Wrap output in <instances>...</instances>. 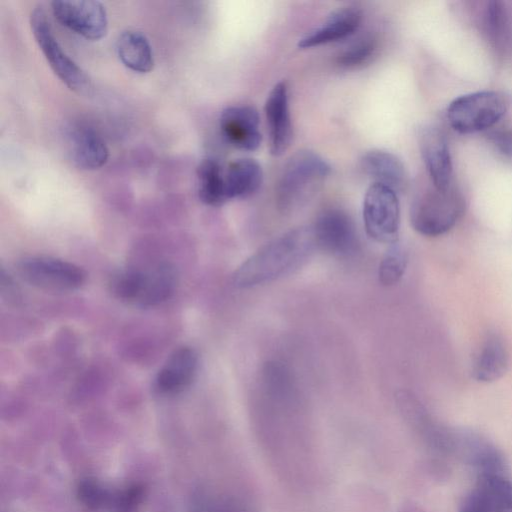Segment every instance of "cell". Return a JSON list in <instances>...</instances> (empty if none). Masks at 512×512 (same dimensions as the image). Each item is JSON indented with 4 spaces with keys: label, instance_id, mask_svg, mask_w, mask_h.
Returning a JSON list of instances; mask_svg holds the SVG:
<instances>
[{
    "label": "cell",
    "instance_id": "1",
    "mask_svg": "<svg viewBox=\"0 0 512 512\" xmlns=\"http://www.w3.org/2000/svg\"><path fill=\"white\" fill-rule=\"evenodd\" d=\"M315 248L312 227L290 230L247 258L234 272L233 284L250 288L273 281L299 266Z\"/></svg>",
    "mask_w": 512,
    "mask_h": 512
},
{
    "label": "cell",
    "instance_id": "2",
    "mask_svg": "<svg viewBox=\"0 0 512 512\" xmlns=\"http://www.w3.org/2000/svg\"><path fill=\"white\" fill-rule=\"evenodd\" d=\"M331 171L317 153L301 150L287 161L276 188V203L284 213L304 205L321 188Z\"/></svg>",
    "mask_w": 512,
    "mask_h": 512
},
{
    "label": "cell",
    "instance_id": "3",
    "mask_svg": "<svg viewBox=\"0 0 512 512\" xmlns=\"http://www.w3.org/2000/svg\"><path fill=\"white\" fill-rule=\"evenodd\" d=\"M464 210V198L454 185L447 189L433 186L413 200L410 222L419 234L437 237L450 231L461 219Z\"/></svg>",
    "mask_w": 512,
    "mask_h": 512
},
{
    "label": "cell",
    "instance_id": "4",
    "mask_svg": "<svg viewBox=\"0 0 512 512\" xmlns=\"http://www.w3.org/2000/svg\"><path fill=\"white\" fill-rule=\"evenodd\" d=\"M506 98L496 91H479L454 99L447 108L451 127L462 134L493 128L505 115Z\"/></svg>",
    "mask_w": 512,
    "mask_h": 512
},
{
    "label": "cell",
    "instance_id": "5",
    "mask_svg": "<svg viewBox=\"0 0 512 512\" xmlns=\"http://www.w3.org/2000/svg\"><path fill=\"white\" fill-rule=\"evenodd\" d=\"M168 264H158L146 270L120 273L113 281L114 293L122 300L140 306H152L167 300L173 293L176 277Z\"/></svg>",
    "mask_w": 512,
    "mask_h": 512
},
{
    "label": "cell",
    "instance_id": "6",
    "mask_svg": "<svg viewBox=\"0 0 512 512\" xmlns=\"http://www.w3.org/2000/svg\"><path fill=\"white\" fill-rule=\"evenodd\" d=\"M30 26L38 46L57 77L70 90L85 92L90 87L88 76L62 49L42 8L31 12Z\"/></svg>",
    "mask_w": 512,
    "mask_h": 512
},
{
    "label": "cell",
    "instance_id": "7",
    "mask_svg": "<svg viewBox=\"0 0 512 512\" xmlns=\"http://www.w3.org/2000/svg\"><path fill=\"white\" fill-rule=\"evenodd\" d=\"M363 221L367 235L373 240L390 245L398 242L400 206L397 193L373 183L364 197Z\"/></svg>",
    "mask_w": 512,
    "mask_h": 512
},
{
    "label": "cell",
    "instance_id": "8",
    "mask_svg": "<svg viewBox=\"0 0 512 512\" xmlns=\"http://www.w3.org/2000/svg\"><path fill=\"white\" fill-rule=\"evenodd\" d=\"M18 272L30 285L54 292L78 289L85 281V273L80 267L51 257L27 258L19 264Z\"/></svg>",
    "mask_w": 512,
    "mask_h": 512
},
{
    "label": "cell",
    "instance_id": "9",
    "mask_svg": "<svg viewBox=\"0 0 512 512\" xmlns=\"http://www.w3.org/2000/svg\"><path fill=\"white\" fill-rule=\"evenodd\" d=\"M52 12L60 24L85 39L99 40L107 33V13L98 1H53Z\"/></svg>",
    "mask_w": 512,
    "mask_h": 512
},
{
    "label": "cell",
    "instance_id": "10",
    "mask_svg": "<svg viewBox=\"0 0 512 512\" xmlns=\"http://www.w3.org/2000/svg\"><path fill=\"white\" fill-rule=\"evenodd\" d=\"M458 512H512V482L505 474H480Z\"/></svg>",
    "mask_w": 512,
    "mask_h": 512
},
{
    "label": "cell",
    "instance_id": "11",
    "mask_svg": "<svg viewBox=\"0 0 512 512\" xmlns=\"http://www.w3.org/2000/svg\"><path fill=\"white\" fill-rule=\"evenodd\" d=\"M311 227L317 248L338 256L354 251L357 234L351 218L344 211L327 209Z\"/></svg>",
    "mask_w": 512,
    "mask_h": 512
},
{
    "label": "cell",
    "instance_id": "12",
    "mask_svg": "<svg viewBox=\"0 0 512 512\" xmlns=\"http://www.w3.org/2000/svg\"><path fill=\"white\" fill-rule=\"evenodd\" d=\"M419 146L433 186L438 189L453 186L452 160L444 132L436 126L422 128L419 133Z\"/></svg>",
    "mask_w": 512,
    "mask_h": 512
},
{
    "label": "cell",
    "instance_id": "13",
    "mask_svg": "<svg viewBox=\"0 0 512 512\" xmlns=\"http://www.w3.org/2000/svg\"><path fill=\"white\" fill-rule=\"evenodd\" d=\"M264 110L269 130L270 152L274 156H280L287 151L293 137L288 89L285 82H279L272 88L266 99Z\"/></svg>",
    "mask_w": 512,
    "mask_h": 512
},
{
    "label": "cell",
    "instance_id": "14",
    "mask_svg": "<svg viewBox=\"0 0 512 512\" xmlns=\"http://www.w3.org/2000/svg\"><path fill=\"white\" fill-rule=\"evenodd\" d=\"M221 132L228 143L244 151L256 150L261 143L259 115L251 106H230L220 116Z\"/></svg>",
    "mask_w": 512,
    "mask_h": 512
},
{
    "label": "cell",
    "instance_id": "15",
    "mask_svg": "<svg viewBox=\"0 0 512 512\" xmlns=\"http://www.w3.org/2000/svg\"><path fill=\"white\" fill-rule=\"evenodd\" d=\"M198 366V357L191 347L175 350L159 370L155 388L161 394H176L186 389L193 381Z\"/></svg>",
    "mask_w": 512,
    "mask_h": 512
},
{
    "label": "cell",
    "instance_id": "16",
    "mask_svg": "<svg viewBox=\"0 0 512 512\" xmlns=\"http://www.w3.org/2000/svg\"><path fill=\"white\" fill-rule=\"evenodd\" d=\"M362 13L354 7L334 11L324 23L301 38L298 47L307 49L335 42L352 35L360 26Z\"/></svg>",
    "mask_w": 512,
    "mask_h": 512
},
{
    "label": "cell",
    "instance_id": "17",
    "mask_svg": "<svg viewBox=\"0 0 512 512\" xmlns=\"http://www.w3.org/2000/svg\"><path fill=\"white\" fill-rule=\"evenodd\" d=\"M361 168L376 184L400 192L408 183V175L401 160L384 150H370L361 158Z\"/></svg>",
    "mask_w": 512,
    "mask_h": 512
},
{
    "label": "cell",
    "instance_id": "18",
    "mask_svg": "<svg viewBox=\"0 0 512 512\" xmlns=\"http://www.w3.org/2000/svg\"><path fill=\"white\" fill-rule=\"evenodd\" d=\"M508 363V351L503 340L498 335H489L474 358L472 376L478 382H494L505 374Z\"/></svg>",
    "mask_w": 512,
    "mask_h": 512
},
{
    "label": "cell",
    "instance_id": "19",
    "mask_svg": "<svg viewBox=\"0 0 512 512\" xmlns=\"http://www.w3.org/2000/svg\"><path fill=\"white\" fill-rule=\"evenodd\" d=\"M70 154L77 167L95 170L106 164L109 150L94 130L78 128L71 135Z\"/></svg>",
    "mask_w": 512,
    "mask_h": 512
},
{
    "label": "cell",
    "instance_id": "20",
    "mask_svg": "<svg viewBox=\"0 0 512 512\" xmlns=\"http://www.w3.org/2000/svg\"><path fill=\"white\" fill-rule=\"evenodd\" d=\"M116 51L123 65L134 72L148 73L153 69L151 45L146 36L139 31H123L117 38Z\"/></svg>",
    "mask_w": 512,
    "mask_h": 512
},
{
    "label": "cell",
    "instance_id": "21",
    "mask_svg": "<svg viewBox=\"0 0 512 512\" xmlns=\"http://www.w3.org/2000/svg\"><path fill=\"white\" fill-rule=\"evenodd\" d=\"M262 180V168L254 159L243 158L231 162L225 170L228 200L253 195L260 188Z\"/></svg>",
    "mask_w": 512,
    "mask_h": 512
},
{
    "label": "cell",
    "instance_id": "22",
    "mask_svg": "<svg viewBox=\"0 0 512 512\" xmlns=\"http://www.w3.org/2000/svg\"><path fill=\"white\" fill-rule=\"evenodd\" d=\"M198 194L201 201L210 206H220L228 201L225 170L215 159L201 161L197 168Z\"/></svg>",
    "mask_w": 512,
    "mask_h": 512
},
{
    "label": "cell",
    "instance_id": "23",
    "mask_svg": "<svg viewBox=\"0 0 512 512\" xmlns=\"http://www.w3.org/2000/svg\"><path fill=\"white\" fill-rule=\"evenodd\" d=\"M484 25L490 41L503 49L508 39V19L502 2L490 1L484 11Z\"/></svg>",
    "mask_w": 512,
    "mask_h": 512
},
{
    "label": "cell",
    "instance_id": "24",
    "mask_svg": "<svg viewBox=\"0 0 512 512\" xmlns=\"http://www.w3.org/2000/svg\"><path fill=\"white\" fill-rule=\"evenodd\" d=\"M407 265V255L398 242L390 245V248L382 258L379 269V282L384 286H392L400 281Z\"/></svg>",
    "mask_w": 512,
    "mask_h": 512
},
{
    "label": "cell",
    "instance_id": "25",
    "mask_svg": "<svg viewBox=\"0 0 512 512\" xmlns=\"http://www.w3.org/2000/svg\"><path fill=\"white\" fill-rule=\"evenodd\" d=\"M375 50L376 42L372 37H361L340 52L337 63L344 68H355L365 64Z\"/></svg>",
    "mask_w": 512,
    "mask_h": 512
},
{
    "label": "cell",
    "instance_id": "26",
    "mask_svg": "<svg viewBox=\"0 0 512 512\" xmlns=\"http://www.w3.org/2000/svg\"><path fill=\"white\" fill-rule=\"evenodd\" d=\"M488 141L504 160L512 162V127H498L488 133Z\"/></svg>",
    "mask_w": 512,
    "mask_h": 512
},
{
    "label": "cell",
    "instance_id": "27",
    "mask_svg": "<svg viewBox=\"0 0 512 512\" xmlns=\"http://www.w3.org/2000/svg\"><path fill=\"white\" fill-rule=\"evenodd\" d=\"M200 512H258L250 503L241 498L228 497L205 504Z\"/></svg>",
    "mask_w": 512,
    "mask_h": 512
}]
</instances>
